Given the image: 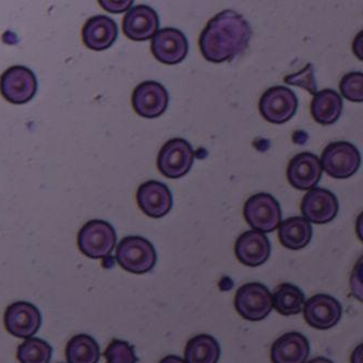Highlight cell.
<instances>
[{"mask_svg":"<svg viewBox=\"0 0 363 363\" xmlns=\"http://www.w3.org/2000/svg\"><path fill=\"white\" fill-rule=\"evenodd\" d=\"M252 28L234 10H224L208 21L199 40L203 57L214 64L236 58L248 48Z\"/></svg>","mask_w":363,"mask_h":363,"instance_id":"cell-1","label":"cell"},{"mask_svg":"<svg viewBox=\"0 0 363 363\" xmlns=\"http://www.w3.org/2000/svg\"><path fill=\"white\" fill-rule=\"evenodd\" d=\"M304 320L316 330H330L340 323L342 315L340 302L333 296L318 294L304 302Z\"/></svg>","mask_w":363,"mask_h":363,"instance_id":"cell-11","label":"cell"},{"mask_svg":"<svg viewBox=\"0 0 363 363\" xmlns=\"http://www.w3.org/2000/svg\"><path fill=\"white\" fill-rule=\"evenodd\" d=\"M152 54L162 64L174 66L184 62L189 52V43L180 30L165 28L158 30L151 44Z\"/></svg>","mask_w":363,"mask_h":363,"instance_id":"cell-13","label":"cell"},{"mask_svg":"<svg viewBox=\"0 0 363 363\" xmlns=\"http://www.w3.org/2000/svg\"><path fill=\"white\" fill-rule=\"evenodd\" d=\"M307 363H334L330 359L325 358V357H316V358L312 359V360L308 361Z\"/></svg>","mask_w":363,"mask_h":363,"instance_id":"cell-34","label":"cell"},{"mask_svg":"<svg viewBox=\"0 0 363 363\" xmlns=\"http://www.w3.org/2000/svg\"><path fill=\"white\" fill-rule=\"evenodd\" d=\"M310 354L309 340L298 332L286 333L272 345L273 363H304Z\"/></svg>","mask_w":363,"mask_h":363,"instance_id":"cell-19","label":"cell"},{"mask_svg":"<svg viewBox=\"0 0 363 363\" xmlns=\"http://www.w3.org/2000/svg\"><path fill=\"white\" fill-rule=\"evenodd\" d=\"M322 166L318 156L309 152L298 154L288 164L287 179L294 188L312 190L322 177Z\"/></svg>","mask_w":363,"mask_h":363,"instance_id":"cell-16","label":"cell"},{"mask_svg":"<svg viewBox=\"0 0 363 363\" xmlns=\"http://www.w3.org/2000/svg\"><path fill=\"white\" fill-rule=\"evenodd\" d=\"M137 202L144 214L152 218H161L172 210V191L163 182L150 180L138 189Z\"/></svg>","mask_w":363,"mask_h":363,"instance_id":"cell-15","label":"cell"},{"mask_svg":"<svg viewBox=\"0 0 363 363\" xmlns=\"http://www.w3.org/2000/svg\"><path fill=\"white\" fill-rule=\"evenodd\" d=\"M99 5L103 9L111 13H123V12L129 11L131 6L133 5V0H127V1H111V0H99Z\"/></svg>","mask_w":363,"mask_h":363,"instance_id":"cell-30","label":"cell"},{"mask_svg":"<svg viewBox=\"0 0 363 363\" xmlns=\"http://www.w3.org/2000/svg\"><path fill=\"white\" fill-rule=\"evenodd\" d=\"M313 236L311 224L301 216H294L281 223L279 241L289 250H301L306 248Z\"/></svg>","mask_w":363,"mask_h":363,"instance_id":"cell-22","label":"cell"},{"mask_svg":"<svg viewBox=\"0 0 363 363\" xmlns=\"http://www.w3.org/2000/svg\"><path fill=\"white\" fill-rule=\"evenodd\" d=\"M116 259L125 271L142 275L149 273L155 267L157 253L147 239L129 236L119 242L116 250Z\"/></svg>","mask_w":363,"mask_h":363,"instance_id":"cell-2","label":"cell"},{"mask_svg":"<svg viewBox=\"0 0 363 363\" xmlns=\"http://www.w3.org/2000/svg\"><path fill=\"white\" fill-rule=\"evenodd\" d=\"M320 163L322 170L330 177L347 179L360 168V152L350 142H333L324 149Z\"/></svg>","mask_w":363,"mask_h":363,"instance_id":"cell-3","label":"cell"},{"mask_svg":"<svg viewBox=\"0 0 363 363\" xmlns=\"http://www.w3.org/2000/svg\"><path fill=\"white\" fill-rule=\"evenodd\" d=\"M5 328L9 334L18 338H32L42 325L40 310L26 301L10 304L4 316Z\"/></svg>","mask_w":363,"mask_h":363,"instance_id":"cell-10","label":"cell"},{"mask_svg":"<svg viewBox=\"0 0 363 363\" xmlns=\"http://www.w3.org/2000/svg\"><path fill=\"white\" fill-rule=\"evenodd\" d=\"M169 95L165 86L156 81H145L133 91V106L143 118L161 117L168 107Z\"/></svg>","mask_w":363,"mask_h":363,"instance_id":"cell-12","label":"cell"},{"mask_svg":"<svg viewBox=\"0 0 363 363\" xmlns=\"http://www.w3.org/2000/svg\"><path fill=\"white\" fill-rule=\"evenodd\" d=\"M271 242L263 233L249 230L237 239L235 253L245 267H257L264 264L271 255Z\"/></svg>","mask_w":363,"mask_h":363,"instance_id":"cell-18","label":"cell"},{"mask_svg":"<svg viewBox=\"0 0 363 363\" xmlns=\"http://www.w3.org/2000/svg\"><path fill=\"white\" fill-rule=\"evenodd\" d=\"M235 308L248 321H262L273 310L271 291L261 283L245 284L237 290Z\"/></svg>","mask_w":363,"mask_h":363,"instance_id":"cell-6","label":"cell"},{"mask_svg":"<svg viewBox=\"0 0 363 363\" xmlns=\"http://www.w3.org/2000/svg\"><path fill=\"white\" fill-rule=\"evenodd\" d=\"M352 363H362V346L357 347L352 356Z\"/></svg>","mask_w":363,"mask_h":363,"instance_id":"cell-32","label":"cell"},{"mask_svg":"<svg viewBox=\"0 0 363 363\" xmlns=\"http://www.w3.org/2000/svg\"><path fill=\"white\" fill-rule=\"evenodd\" d=\"M287 84L296 85L307 90L310 94L315 95L318 93L315 78H314L313 65L308 64L301 71L297 74H290L284 79Z\"/></svg>","mask_w":363,"mask_h":363,"instance_id":"cell-29","label":"cell"},{"mask_svg":"<svg viewBox=\"0 0 363 363\" xmlns=\"http://www.w3.org/2000/svg\"><path fill=\"white\" fill-rule=\"evenodd\" d=\"M160 363H186L184 362V359L180 358L178 356H174V354H170V356L165 357L163 360Z\"/></svg>","mask_w":363,"mask_h":363,"instance_id":"cell-33","label":"cell"},{"mask_svg":"<svg viewBox=\"0 0 363 363\" xmlns=\"http://www.w3.org/2000/svg\"><path fill=\"white\" fill-rule=\"evenodd\" d=\"M350 287H352V295L357 299L362 301V265L357 264L354 269V274L352 276V281H350Z\"/></svg>","mask_w":363,"mask_h":363,"instance_id":"cell-31","label":"cell"},{"mask_svg":"<svg viewBox=\"0 0 363 363\" xmlns=\"http://www.w3.org/2000/svg\"><path fill=\"white\" fill-rule=\"evenodd\" d=\"M160 28V18L153 8L139 5L131 8L125 13L123 21L125 35L135 42L153 38Z\"/></svg>","mask_w":363,"mask_h":363,"instance_id":"cell-17","label":"cell"},{"mask_svg":"<svg viewBox=\"0 0 363 363\" xmlns=\"http://www.w3.org/2000/svg\"><path fill=\"white\" fill-rule=\"evenodd\" d=\"M220 358V347L213 336L201 334L186 342V363H217Z\"/></svg>","mask_w":363,"mask_h":363,"instance_id":"cell-23","label":"cell"},{"mask_svg":"<svg viewBox=\"0 0 363 363\" xmlns=\"http://www.w3.org/2000/svg\"><path fill=\"white\" fill-rule=\"evenodd\" d=\"M118 36V26L113 19L99 14L86 21L82 28L84 45L92 50H105L113 45Z\"/></svg>","mask_w":363,"mask_h":363,"instance_id":"cell-20","label":"cell"},{"mask_svg":"<svg viewBox=\"0 0 363 363\" xmlns=\"http://www.w3.org/2000/svg\"><path fill=\"white\" fill-rule=\"evenodd\" d=\"M194 162L191 144L182 138L169 140L164 144L157 156V168L169 179H179L188 174Z\"/></svg>","mask_w":363,"mask_h":363,"instance_id":"cell-7","label":"cell"},{"mask_svg":"<svg viewBox=\"0 0 363 363\" xmlns=\"http://www.w3.org/2000/svg\"><path fill=\"white\" fill-rule=\"evenodd\" d=\"M116 242L115 228L105 220H90L79 231V249L91 259H106L113 253Z\"/></svg>","mask_w":363,"mask_h":363,"instance_id":"cell-4","label":"cell"},{"mask_svg":"<svg viewBox=\"0 0 363 363\" xmlns=\"http://www.w3.org/2000/svg\"><path fill=\"white\" fill-rule=\"evenodd\" d=\"M259 109L265 121L281 125L295 116L298 99L290 89L277 85L264 92L259 99Z\"/></svg>","mask_w":363,"mask_h":363,"instance_id":"cell-9","label":"cell"},{"mask_svg":"<svg viewBox=\"0 0 363 363\" xmlns=\"http://www.w3.org/2000/svg\"><path fill=\"white\" fill-rule=\"evenodd\" d=\"M272 298L273 308L284 316L297 315L302 311L306 302L303 291L298 286L289 283L281 284Z\"/></svg>","mask_w":363,"mask_h":363,"instance_id":"cell-24","label":"cell"},{"mask_svg":"<svg viewBox=\"0 0 363 363\" xmlns=\"http://www.w3.org/2000/svg\"><path fill=\"white\" fill-rule=\"evenodd\" d=\"M243 216L253 230L273 233L281 225V208L272 194H257L245 202Z\"/></svg>","mask_w":363,"mask_h":363,"instance_id":"cell-5","label":"cell"},{"mask_svg":"<svg viewBox=\"0 0 363 363\" xmlns=\"http://www.w3.org/2000/svg\"><path fill=\"white\" fill-rule=\"evenodd\" d=\"M101 357L99 344L86 334L74 336L66 347L68 363H97Z\"/></svg>","mask_w":363,"mask_h":363,"instance_id":"cell-25","label":"cell"},{"mask_svg":"<svg viewBox=\"0 0 363 363\" xmlns=\"http://www.w3.org/2000/svg\"><path fill=\"white\" fill-rule=\"evenodd\" d=\"M107 363H137L139 361L133 346L125 340H113L104 354Z\"/></svg>","mask_w":363,"mask_h":363,"instance_id":"cell-27","label":"cell"},{"mask_svg":"<svg viewBox=\"0 0 363 363\" xmlns=\"http://www.w3.org/2000/svg\"><path fill=\"white\" fill-rule=\"evenodd\" d=\"M52 348L40 338H28L18 347L17 358L20 363H50Z\"/></svg>","mask_w":363,"mask_h":363,"instance_id":"cell-26","label":"cell"},{"mask_svg":"<svg viewBox=\"0 0 363 363\" xmlns=\"http://www.w3.org/2000/svg\"><path fill=\"white\" fill-rule=\"evenodd\" d=\"M338 210L337 198L326 189H312L302 199L301 213L309 223L328 224L337 216Z\"/></svg>","mask_w":363,"mask_h":363,"instance_id":"cell-14","label":"cell"},{"mask_svg":"<svg viewBox=\"0 0 363 363\" xmlns=\"http://www.w3.org/2000/svg\"><path fill=\"white\" fill-rule=\"evenodd\" d=\"M310 111L316 123L324 125H333L342 115V96L330 89L320 91L314 95Z\"/></svg>","mask_w":363,"mask_h":363,"instance_id":"cell-21","label":"cell"},{"mask_svg":"<svg viewBox=\"0 0 363 363\" xmlns=\"http://www.w3.org/2000/svg\"><path fill=\"white\" fill-rule=\"evenodd\" d=\"M340 89L345 99L361 103L363 101V74L361 72L345 74L340 81Z\"/></svg>","mask_w":363,"mask_h":363,"instance_id":"cell-28","label":"cell"},{"mask_svg":"<svg viewBox=\"0 0 363 363\" xmlns=\"http://www.w3.org/2000/svg\"><path fill=\"white\" fill-rule=\"evenodd\" d=\"M38 92V79L31 69L12 66L0 77V93L12 104H26Z\"/></svg>","mask_w":363,"mask_h":363,"instance_id":"cell-8","label":"cell"}]
</instances>
